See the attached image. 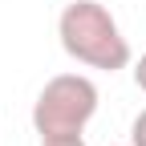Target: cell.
Returning a JSON list of instances; mask_svg holds the SVG:
<instances>
[{"label": "cell", "mask_w": 146, "mask_h": 146, "mask_svg": "<svg viewBox=\"0 0 146 146\" xmlns=\"http://www.w3.org/2000/svg\"><path fill=\"white\" fill-rule=\"evenodd\" d=\"M134 85L142 89V94H146V53H142L138 61H134Z\"/></svg>", "instance_id": "5"}, {"label": "cell", "mask_w": 146, "mask_h": 146, "mask_svg": "<svg viewBox=\"0 0 146 146\" xmlns=\"http://www.w3.org/2000/svg\"><path fill=\"white\" fill-rule=\"evenodd\" d=\"M98 85L85 73H57L41 85L33 102V130L41 138H61V134H81L89 118L98 114Z\"/></svg>", "instance_id": "2"}, {"label": "cell", "mask_w": 146, "mask_h": 146, "mask_svg": "<svg viewBox=\"0 0 146 146\" xmlns=\"http://www.w3.org/2000/svg\"><path fill=\"white\" fill-rule=\"evenodd\" d=\"M130 146H146V110L130 122Z\"/></svg>", "instance_id": "3"}, {"label": "cell", "mask_w": 146, "mask_h": 146, "mask_svg": "<svg viewBox=\"0 0 146 146\" xmlns=\"http://www.w3.org/2000/svg\"><path fill=\"white\" fill-rule=\"evenodd\" d=\"M57 36H61V49L69 57L89 65V69L118 73V69L130 65V41L122 36L114 12L102 0H73V4H65L61 16H57Z\"/></svg>", "instance_id": "1"}, {"label": "cell", "mask_w": 146, "mask_h": 146, "mask_svg": "<svg viewBox=\"0 0 146 146\" xmlns=\"http://www.w3.org/2000/svg\"><path fill=\"white\" fill-rule=\"evenodd\" d=\"M41 146H85L81 134H61V138H41Z\"/></svg>", "instance_id": "4"}]
</instances>
